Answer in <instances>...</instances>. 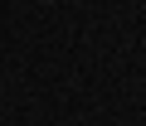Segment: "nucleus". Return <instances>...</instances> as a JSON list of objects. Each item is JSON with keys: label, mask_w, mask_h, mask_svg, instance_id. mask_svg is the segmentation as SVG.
I'll use <instances>...</instances> for the list:
<instances>
[{"label": "nucleus", "mask_w": 146, "mask_h": 126, "mask_svg": "<svg viewBox=\"0 0 146 126\" xmlns=\"http://www.w3.org/2000/svg\"><path fill=\"white\" fill-rule=\"evenodd\" d=\"M39 5H54V0H39Z\"/></svg>", "instance_id": "nucleus-1"}]
</instances>
